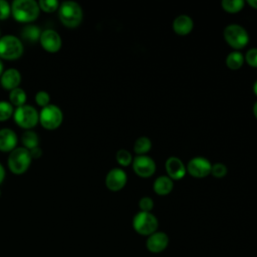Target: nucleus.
Here are the masks:
<instances>
[{
    "mask_svg": "<svg viewBox=\"0 0 257 257\" xmlns=\"http://www.w3.org/2000/svg\"><path fill=\"white\" fill-rule=\"evenodd\" d=\"M248 4L257 9V0H248Z\"/></svg>",
    "mask_w": 257,
    "mask_h": 257,
    "instance_id": "obj_35",
    "label": "nucleus"
},
{
    "mask_svg": "<svg viewBox=\"0 0 257 257\" xmlns=\"http://www.w3.org/2000/svg\"><path fill=\"white\" fill-rule=\"evenodd\" d=\"M39 8L45 12H53L58 8L57 0H40L38 2Z\"/></svg>",
    "mask_w": 257,
    "mask_h": 257,
    "instance_id": "obj_27",
    "label": "nucleus"
},
{
    "mask_svg": "<svg viewBox=\"0 0 257 257\" xmlns=\"http://www.w3.org/2000/svg\"><path fill=\"white\" fill-rule=\"evenodd\" d=\"M253 90H254L255 94L257 95V80L255 81V83H254V85H253Z\"/></svg>",
    "mask_w": 257,
    "mask_h": 257,
    "instance_id": "obj_37",
    "label": "nucleus"
},
{
    "mask_svg": "<svg viewBox=\"0 0 257 257\" xmlns=\"http://www.w3.org/2000/svg\"><path fill=\"white\" fill-rule=\"evenodd\" d=\"M22 36L30 41H36L40 37V30L34 25H27L23 29Z\"/></svg>",
    "mask_w": 257,
    "mask_h": 257,
    "instance_id": "obj_24",
    "label": "nucleus"
},
{
    "mask_svg": "<svg viewBox=\"0 0 257 257\" xmlns=\"http://www.w3.org/2000/svg\"><path fill=\"white\" fill-rule=\"evenodd\" d=\"M29 152H30L31 158H33V159H38L42 155V150L39 147L31 149V150H29Z\"/></svg>",
    "mask_w": 257,
    "mask_h": 257,
    "instance_id": "obj_33",
    "label": "nucleus"
},
{
    "mask_svg": "<svg viewBox=\"0 0 257 257\" xmlns=\"http://www.w3.org/2000/svg\"><path fill=\"white\" fill-rule=\"evenodd\" d=\"M154 190L159 195H167L173 190V181L171 178L161 176L154 183Z\"/></svg>",
    "mask_w": 257,
    "mask_h": 257,
    "instance_id": "obj_18",
    "label": "nucleus"
},
{
    "mask_svg": "<svg viewBox=\"0 0 257 257\" xmlns=\"http://www.w3.org/2000/svg\"><path fill=\"white\" fill-rule=\"evenodd\" d=\"M11 12L10 4L6 0H0V19H6L9 17Z\"/></svg>",
    "mask_w": 257,
    "mask_h": 257,
    "instance_id": "obj_32",
    "label": "nucleus"
},
{
    "mask_svg": "<svg viewBox=\"0 0 257 257\" xmlns=\"http://www.w3.org/2000/svg\"><path fill=\"white\" fill-rule=\"evenodd\" d=\"M58 16L63 25L76 27L82 20V10L78 3L74 1H64L58 8Z\"/></svg>",
    "mask_w": 257,
    "mask_h": 257,
    "instance_id": "obj_2",
    "label": "nucleus"
},
{
    "mask_svg": "<svg viewBox=\"0 0 257 257\" xmlns=\"http://www.w3.org/2000/svg\"><path fill=\"white\" fill-rule=\"evenodd\" d=\"M0 196H1V191H0Z\"/></svg>",
    "mask_w": 257,
    "mask_h": 257,
    "instance_id": "obj_39",
    "label": "nucleus"
},
{
    "mask_svg": "<svg viewBox=\"0 0 257 257\" xmlns=\"http://www.w3.org/2000/svg\"><path fill=\"white\" fill-rule=\"evenodd\" d=\"M244 62V56L239 51H232L227 55L226 64L231 69H238Z\"/></svg>",
    "mask_w": 257,
    "mask_h": 257,
    "instance_id": "obj_20",
    "label": "nucleus"
},
{
    "mask_svg": "<svg viewBox=\"0 0 257 257\" xmlns=\"http://www.w3.org/2000/svg\"><path fill=\"white\" fill-rule=\"evenodd\" d=\"M173 28L176 33L180 35H186L190 33L193 28V20L188 15H179L173 22Z\"/></svg>",
    "mask_w": 257,
    "mask_h": 257,
    "instance_id": "obj_17",
    "label": "nucleus"
},
{
    "mask_svg": "<svg viewBox=\"0 0 257 257\" xmlns=\"http://www.w3.org/2000/svg\"><path fill=\"white\" fill-rule=\"evenodd\" d=\"M40 43L48 52H56L61 47L60 35L52 29H46L40 34Z\"/></svg>",
    "mask_w": 257,
    "mask_h": 257,
    "instance_id": "obj_11",
    "label": "nucleus"
},
{
    "mask_svg": "<svg viewBox=\"0 0 257 257\" xmlns=\"http://www.w3.org/2000/svg\"><path fill=\"white\" fill-rule=\"evenodd\" d=\"M224 37L227 43L237 49L244 47L249 40L247 31L238 24H230L226 26L224 30Z\"/></svg>",
    "mask_w": 257,
    "mask_h": 257,
    "instance_id": "obj_8",
    "label": "nucleus"
},
{
    "mask_svg": "<svg viewBox=\"0 0 257 257\" xmlns=\"http://www.w3.org/2000/svg\"><path fill=\"white\" fill-rule=\"evenodd\" d=\"M21 141H22V144L24 145V148L27 150H31L33 148L38 147V143H39L37 134L30 130H27L22 134Z\"/></svg>",
    "mask_w": 257,
    "mask_h": 257,
    "instance_id": "obj_19",
    "label": "nucleus"
},
{
    "mask_svg": "<svg viewBox=\"0 0 257 257\" xmlns=\"http://www.w3.org/2000/svg\"><path fill=\"white\" fill-rule=\"evenodd\" d=\"M2 73H3V63H2V61L0 60V76L2 75Z\"/></svg>",
    "mask_w": 257,
    "mask_h": 257,
    "instance_id": "obj_38",
    "label": "nucleus"
},
{
    "mask_svg": "<svg viewBox=\"0 0 257 257\" xmlns=\"http://www.w3.org/2000/svg\"><path fill=\"white\" fill-rule=\"evenodd\" d=\"M9 98H10L11 104H14L17 107L24 105L26 101V92L22 88L16 87L10 91Z\"/></svg>",
    "mask_w": 257,
    "mask_h": 257,
    "instance_id": "obj_21",
    "label": "nucleus"
},
{
    "mask_svg": "<svg viewBox=\"0 0 257 257\" xmlns=\"http://www.w3.org/2000/svg\"><path fill=\"white\" fill-rule=\"evenodd\" d=\"M139 206H140L141 211H144V212H151V210H152L153 207H154V202H153L152 198H150V197H144V198H142V199L140 200Z\"/></svg>",
    "mask_w": 257,
    "mask_h": 257,
    "instance_id": "obj_30",
    "label": "nucleus"
},
{
    "mask_svg": "<svg viewBox=\"0 0 257 257\" xmlns=\"http://www.w3.org/2000/svg\"><path fill=\"white\" fill-rule=\"evenodd\" d=\"M17 144V136L14 131L10 128L0 130V151H13Z\"/></svg>",
    "mask_w": 257,
    "mask_h": 257,
    "instance_id": "obj_16",
    "label": "nucleus"
},
{
    "mask_svg": "<svg viewBox=\"0 0 257 257\" xmlns=\"http://www.w3.org/2000/svg\"><path fill=\"white\" fill-rule=\"evenodd\" d=\"M23 53V44L14 35H4L0 38V57L8 60L17 59Z\"/></svg>",
    "mask_w": 257,
    "mask_h": 257,
    "instance_id": "obj_4",
    "label": "nucleus"
},
{
    "mask_svg": "<svg viewBox=\"0 0 257 257\" xmlns=\"http://www.w3.org/2000/svg\"><path fill=\"white\" fill-rule=\"evenodd\" d=\"M4 177H5V170H4L3 166L0 164V184L3 182Z\"/></svg>",
    "mask_w": 257,
    "mask_h": 257,
    "instance_id": "obj_34",
    "label": "nucleus"
},
{
    "mask_svg": "<svg viewBox=\"0 0 257 257\" xmlns=\"http://www.w3.org/2000/svg\"><path fill=\"white\" fill-rule=\"evenodd\" d=\"M168 175L175 180L182 179L186 174V168L183 162L177 157H170L166 162Z\"/></svg>",
    "mask_w": 257,
    "mask_h": 257,
    "instance_id": "obj_14",
    "label": "nucleus"
},
{
    "mask_svg": "<svg viewBox=\"0 0 257 257\" xmlns=\"http://www.w3.org/2000/svg\"><path fill=\"white\" fill-rule=\"evenodd\" d=\"M62 111L61 109L54 105L48 104L44 106L39 114V120L41 125L46 130H55L62 122Z\"/></svg>",
    "mask_w": 257,
    "mask_h": 257,
    "instance_id": "obj_7",
    "label": "nucleus"
},
{
    "mask_svg": "<svg viewBox=\"0 0 257 257\" xmlns=\"http://www.w3.org/2000/svg\"><path fill=\"white\" fill-rule=\"evenodd\" d=\"M13 112H14L13 106L11 103L5 100L0 101V120L1 121L8 119Z\"/></svg>",
    "mask_w": 257,
    "mask_h": 257,
    "instance_id": "obj_25",
    "label": "nucleus"
},
{
    "mask_svg": "<svg viewBox=\"0 0 257 257\" xmlns=\"http://www.w3.org/2000/svg\"><path fill=\"white\" fill-rule=\"evenodd\" d=\"M158 219L151 212H139L133 220L134 229L141 235H151L158 229Z\"/></svg>",
    "mask_w": 257,
    "mask_h": 257,
    "instance_id": "obj_5",
    "label": "nucleus"
},
{
    "mask_svg": "<svg viewBox=\"0 0 257 257\" xmlns=\"http://www.w3.org/2000/svg\"><path fill=\"white\" fill-rule=\"evenodd\" d=\"M133 167L135 172L139 176L144 178L152 176L156 170V164L154 160L144 155H140L137 158H135L133 162Z\"/></svg>",
    "mask_w": 257,
    "mask_h": 257,
    "instance_id": "obj_10",
    "label": "nucleus"
},
{
    "mask_svg": "<svg viewBox=\"0 0 257 257\" xmlns=\"http://www.w3.org/2000/svg\"><path fill=\"white\" fill-rule=\"evenodd\" d=\"M244 1L242 0H223L222 6L228 12H237L243 8Z\"/></svg>",
    "mask_w": 257,
    "mask_h": 257,
    "instance_id": "obj_23",
    "label": "nucleus"
},
{
    "mask_svg": "<svg viewBox=\"0 0 257 257\" xmlns=\"http://www.w3.org/2000/svg\"><path fill=\"white\" fill-rule=\"evenodd\" d=\"M169 244V237L164 232H155L149 235L146 246L148 250L152 253H160L164 251Z\"/></svg>",
    "mask_w": 257,
    "mask_h": 257,
    "instance_id": "obj_12",
    "label": "nucleus"
},
{
    "mask_svg": "<svg viewBox=\"0 0 257 257\" xmlns=\"http://www.w3.org/2000/svg\"><path fill=\"white\" fill-rule=\"evenodd\" d=\"M211 163L203 157H195L188 164V172L195 178H204L211 173Z\"/></svg>",
    "mask_w": 257,
    "mask_h": 257,
    "instance_id": "obj_9",
    "label": "nucleus"
},
{
    "mask_svg": "<svg viewBox=\"0 0 257 257\" xmlns=\"http://www.w3.org/2000/svg\"><path fill=\"white\" fill-rule=\"evenodd\" d=\"M31 155L29 150L24 147L15 148L11 151L8 157V167L10 171L14 174H22L24 173L31 164Z\"/></svg>",
    "mask_w": 257,
    "mask_h": 257,
    "instance_id": "obj_3",
    "label": "nucleus"
},
{
    "mask_svg": "<svg viewBox=\"0 0 257 257\" xmlns=\"http://www.w3.org/2000/svg\"><path fill=\"white\" fill-rule=\"evenodd\" d=\"M21 80V75L19 71L15 68H9L5 70L0 78L1 85L7 89V90H12L16 87H18L19 83Z\"/></svg>",
    "mask_w": 257,
    "mask_h": 257,
    "instance_id": "obj_15",
    "label": "nucleus"
},
{
    "mask_svg": "<svg viewBox=\"0 0 257 257\" xmlns=\"http://www.w3.org/2000/svg\"><path fill=\"white\" fill-rule=\"evenodd\" d=\"M253 112H254L255 116L257 117V101L255 102V104H254V106H253Z\"/></svg>",
    "mask_w": 257,
    "mask_h": 257,
    "instance_id": "obj_36",
    "label": "nucleus"
},
{
    "mask_svg": "<svg viewBox=\"0 0 257 257\" xmlns=\"http://www.w3.org/2000/svg\"><path fill=\"white\" fill-rule=\"evenodd\" d=\"M115 157H116V161L118 162V164H120L122 166H127L133 161L131 153L128 151H126V150H123V149L117 151Z\"/></svg>",
    "mask_w": 257,
    "mask_h": 257,
    "instance_id": "obj_26",
    "label": "nucleus"
},
{
    "mask_svg": "<svg viewBox=\"0 0 257 257\" xmlns=\"http://www.w3.org/2000/svg\"><path fill=\"white\" fill-rule=\"evenodd\" d=\"M246 61L249 65L257 67V48H251L246 53Z\"/></svg>",
    "mask_w": 257,
    "mask_h": 257,
    "instance_id": "obj_31",
    "label": "nucleus"
},
{
    "mask_svg": "<svg viewBox=\"0 0 257 257\" xmlns=\"http://www.w3.org/2000/svg\"><path fill=\"white\" fill-rule=\"evenodd\" d=\"M152 147V143H151V140L147 137H140L136 143H135V146H134V150L137 154L139 155H143L145 153H147L148 151H150Z\"/></svg>",
    "mask_w": 257,
    "mask_h": 257,
    "instance_id": "obj_22",
    "label": "nucleus"
},
{
    "mask_svg": "<svg viewBox=\"0 0 257 257\" xmlns=\"http://www.w3.org/2000/svg\"><path fill=\"white\" fill-rule=\"evenodd\" d=\"M13 114L15 122L23 128H31L35 126L39 120V114L37 110L31 105L24 104L18 106Z\"/></svg>",
    "mask_w": 257,
    "mask_h": 257,
    "instance_id": "obj_6",
    "label": "nucleus"
},
{
    "mask_svg": "<svg viewBox=\"0 0 257 257\" xmlns=\"http://www.w3.org/2000/svg\"><path fill=\"white\" fill-rule=\"evenodd\" d=\"M39 5L34 0H14L11 6L13 17L20 22H30L39 15Z\"/></svg>",
    "mask_w": 257,
    "mask_h": 257,
    "instance_id": "obj_1",
    "label": "nucleus"
},
{
    "mask_svg": "<svg viewBox=\"0 0 257 257\" xmlns=\"http://www.w3.org/2000/svg\"><path fill=\"white\" fill-rule=\"evenodd\" d=\"M126 183V174L119 168L111 169L105 178V185L111 191H118L124 187Z\"/></svg>",
    "mask_w": 257,
    "mask_h": 257,
    "instance_id": "obj_13",
    "label": "nucleus"
},
{
    "mask_svg": "<svg viewBox=\"0 0 257 257\" xmlns=\"http://www.w3.org/2000/svg\"><path fill=\"white\" fill-rule=\"evenodd\" d=\"M211 173L216 178H223L227 174V168L224 164L217 163V164L212 166Z\"/></svg>",
    "mask_w": 257,
    "mask_h": 257,
    "instance_id": "obj_28",
    "label": "nucleus"
},
{
    "mask_svg": "<svg viewBox=\"0 0 257 257\" xmlns=\"http://www.w3.org/2000/svg\"><path fill=\"white\" fill-rule=\"evenodd\" d=\"M49 94L46 92V91H43V90H40L36 93L35 95V101L38 105L40 106H46L49 104Z\"/></svg>",
    "mask_w": 257,
    "mask_h": 257,
    "instance_id": "obj_29",
    "label": "nucleus"
}]
</instances>
